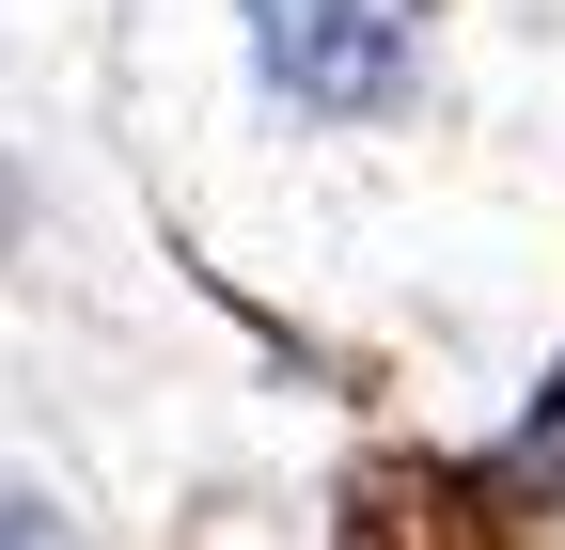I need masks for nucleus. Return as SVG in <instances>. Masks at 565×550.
<instances>
[{"label":"nucleus","instance_id":"obj_3","mask_svg":"<svg viewBox=\"0 0 565 550\" xmlns=\"http://www.w3.org/2000/svg\"><path fill=\"white\" fill-rule=\"evenodd\" d=\"M32 236H47V189H32V158H17V142H0V284L32 267Z\"/></svg>","mask_w":565,"mask_h":550},{"label":"nucleus","instance_id":"obj_2","mask_svg":"<svg viewBox=\"0 0 565 550\" xmlns=\"http://www.w3.org/2000/svg\"><path fill=\"white\" fill-rule=\"evenodd\" d=\"M0 550H95V535H79V504L47 472H0Z\"/></svg>","mask_w":565,"mask_h":550},{"label":"nucleus","instance_id":"obj_1","mask_svg":"<svg viewBox=\"0 0 565 550\" xmlns=\"http://www.w3.org/2000/svg\"><path fill=\"white\" fill-rule=\"evenodd\" d=\"M236 47L282 126H408L440 0H236Z\"/></svg>","mask_w":565,"mask_h":550}]
</instances>
